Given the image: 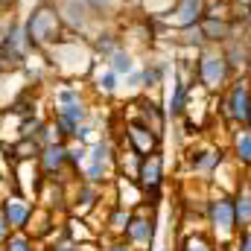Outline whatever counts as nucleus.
Wrapping results in <instances>:
<instances>
[{
    "mask_svg": "<svg viewBox=\"0 0 251 251\" xmlns=\"http://www.w3.org/2000/svg\"><path fill=\"white\" fill-rule=\"evenodd\" d=\"M0 70H3V56H0Z\"/></svg>",
    "mask_w": 251,
    "mask_h": 251,
    "instance_id": "20",
    "label": "nucleus"
},
{
    "mask_svg": "<svg viewBox=\"0 0 251 251\" xmlns=\"http://www.w3.org/2000/svg\"><path fill=\"white\" fill-rule=\"evenodd\" d=\"M184 105H187V85H184L181 76H176V82H173V100H170V114H181Z\"/></svg>",
    "mask_w": 251,
    "mask_h": 251,
    "instance_id": "13",
    "label": "nucleus"
},
{
    "mask_svg": "<svg viewBox=\"0 0 251 251\" xmlns=\"http://www.w3.org/2000/svg\"><path fill=\"white\" fill-rule=\"evenodd\" d=\"M176 32V41L181 44V47H190V50H201V47H207V38H204V32H201V24H190L184 29H173Z\"/></svg>",
    "mask_w": 251,
    "mask_h": 251,
    "instance_id": "7",
    "label": "nucleus"
},
{
    "mask_svg": "<svg viewBox=\"0 0 251 251\" xmlns=\"http://www.w3.org/2000/svg\"><path fill=\"white\" fill-rule=\"evenodd\" d=\"M29 53H35L24 21H12L9 29L0 35V56H3V70H21L24 64L29 62Z\"/></svg>",
    "mask_w": 251,
    "mask_h": 251,
    "instance_id": "3",
    "label": "nucleus"
},
{
    "mask_svg": "<svg viewBox=\"0 0 251 251\" xmlns=\"http://www.w3.org/2000/svg\"><path fill=\"white\" fill-rule=\"evenodd\" d=\"M201 32H204V38H207V44H225V41H231V32H234V26H231V18H210V15H204L201 21Z\"/></svg>",
    "mask_w": 251,
    "mask_h": 251,
    "instance_id": "6",
    "label": "nucleus"
},
{
    "mask_svg": "<svg viewBox=\"0 0 251 251\" xmlns=\"http://www.w3.org/2000/svg\"><path fill=\"white\" fill-rule=\"evenodd\" d=\"M128 137H131V140H134V146H137L140 152H146V155H149V149L155 146V134H152V128H149V126L134 123L131 128H128Z\"/></svg>",
    "mask_w": 251,
    "mask_h": 251,
    "instance_id": "11",
    "label": "nucleus"
},
{
    "mask_svg": "<svg viewBox=\"0 0 251 251\" xmlns=\"http://www.w3.org/2000/svg\"><path fill=\"white\" fill-rule=\"evenodd\" d=\"M164 70H167V64L149 62L146 67H143V73H140V76H143V85H146V88H155V85L164 79Z\"/></svg>",
    "mask_w": 251,
    "mask_h": 251,
    "instance_id": "14",
    "label": "nucleus"
},
{
    "mask_svg": "<svg viewBox=\"0 0 251 251\" xmlns=\"http://www.w3.org/2000/svg\"><path fill=\"white\" fill-rule=\"evenodd\" d=\"M225 108H228V114H231V120H237V123H249V114H251V82L243 76V79H237L234 85H231V91H228V100H225Z\"/></svg>",
    "mask_w": 251,
    "mask_h": 251,
    "instance_id": "5",
    "label": "nucleus"
},
{
    "mask_svg": "<svg viewBox=\"0 0 251 251\" xmlns=\"http://www.w3.org/2000/svg\"><path fill=\"white\" fill-rule=\"evenodd\" d=\"M246 21H249V32H251V6H249V18Z\"/></svg>",
    "mask_w": 251,
    "mask_h": 251,
    "instance_id": "19",
    "label": "nucleus"
},
{
    "mask_svg": "<svg viewBox=\"0 0 251 251\" xmlns=\"http://www.w3.org/2000/svg\"><path fill=\"white\" fill-rule=\"evenodd\" d=\"M105 62H108V67H111L117 76H123V73H126V76H128V73H134V56L126 50V44L120 47V50H114Z\"/></svg>",
    "mask_w": 251,
    "mask_h": 251,
    "instance_id": "10",
    "label": "nucleus"
},
{
    "mask_svg": "<svg viewBox=\"0 0 251 251\" xmlns=\"http://www.w3.org/2000/svg\"><path fill=\"white\" fill-rule=\"evenodd\" d=\"M140 178H143V184L146 187H158V181H161V158L158 155H146L143 158V164H140Z\"/></svg>",
    "mask_w": 251,
    "mask_h": 251,
    "instance_id": "9",
    "label": "nucleus"
},
{
    "mask_svg": "<svg viewBox=\"0 0 251 251\" xmlns=\"http://www.w3.org/2000/svg\"><path fill=\"white\" fill-rule=\"evenodd\" d=\"M123 47V41H120V35L117 32H97L94 35V41H91V50H94V56H102V59H108L114 50H120Z\"/></svg>",
    "mask_w": 251,
    "mask_h": 251,
    "instance_id": "8",
    "label": "nucleus"
},
{
    "mask_svg": "<svg viewBox=\"0 0 251 251\" xmlns=\"http://www.w3.org/2000/svg\"><path fill=\"white\" fill-rule=\"evenodd\" d=\"M231 76V64L219 44H207L196 53V82L204 85L207 91H222Z\"/></svg>",
    "mask_w": 251,
    "mask_h": 251,
    "instance_id": "2",
    "label": "nucleus"
},
{
    "mask_svg": "<svg viewBox=\"0 0 251 251\" xmlns=\"http://www.w3.org/2000/svg\"><path fill=\"white\" fill-rule=\"evenodd\" d=\"M216 161H219V155H213V152H201V158H193V164H196L199 170H210Z\"/></svg>",
    "mask_w": 251,
    "mask_h": 251,
    "instance_id": "18",
    "label": "nucleus"
},
{
    "mask_svg": "<svg viewBox=\"0 0 251 251\" xmlns=\"http://www.w3.org/2000/svg\"><path fill=\"white\" fill-rule=\"evenodd\" d=\"M237 155H240L243 164H251V128L249 126L237 134Z\"/></svg>",
    "mask_w": 251,
    "mask_h": 251,
    "instance_id": "16",
    "label": "nucleus"
},
{
    "mask_svg": "<svg viewBox=\"0 0 251 251\" xmlns=\"http://www.w3.org/2000/svg\"><path fill=\"white\" fill-rule=\"evenodd\" d=\"M97 88H100V91H105V94L117 91V73H114L111 67H108L105 73H100V76H97Z\"/></svg>",
    "mask_w": 251,
    "mask_h": 251,
    "instance_id": "17",
    "label": "nucleus"
},
{
    "mask_svg": "<svg viewBox=\"0 0 251 251\" xmlns=\"http://www.w3.org/2000/svg\"><path fill=\"white\" fill-rule=\"evenodd\" d=\"M204 18V0H178L164 18V29H184L190 24H199Z\"/></svg>",
    "mask_w": 251,
    "mask_h": 251,
    "instance_id": "4",
    "label": "nucleus"
},
{
    "mask_svg": "<svg viewBox=\"0 0 251 251\" xmlns=\"http://www.w3.org/2000/svg\"><path fill=\"white\" fill-rule=\"evenodd\" d=\"M137 3H140V9H143L146 18H158V21H161L178 0H137Z\"/></svg>",
    "mask_w": 251,
    "mask_h": 251,
    "instance_id": "12",
    "label": "nucleus"
},
{
    "mask_svg": "<svg viewBox=\"0 0 251 251\" xmlns=\"http://www.w3.org/2000/svg\"><path fill=\"white\" fill-rule=\"evenodd\" d=\"M64 158H67V149H64L62 143L56 146V143H50L47 149H44V164L50 167V170H59L64 164Z\"/></svg>",
    "mask_w": 251,
    "mask_h": 251,
    "instance_id": "15",
    "label": "nucleus"
},
{
    "mask_svg": "<svg viewBox=\"0 0 251 251\" xmlns=\"http://www.w3.org/2000/svg\"><path fill=\"white\" fill-rule=\"evenodd\" d=\"M24 26H26V35H29V41H32L35 50H50V47H56L59 41L67 38V26H64L59 9L53 3H47V0H41L26 15Z\"/></svg>",
    "mask_w": 251,
    "mask_h": 251,
    "instance_id": "1",
    "label": "nucleus"
}]
</instances>
